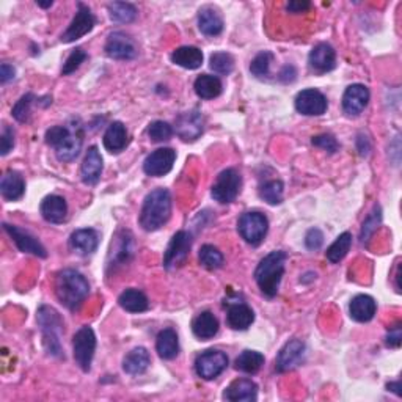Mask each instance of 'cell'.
Masks as SVG:
<instances>
[{"mask_svg": "<svg viewBox=\"0 0 402 402\" xmlns=\"http://www.w3.org/2000/svg\"><path fill=\"white\" fill-rule=\"evenodd\" d=\"M55 294L63 306L77 310L90 294V285L84 275L74 269H65L57 275Z\"/></svg>", "mask_w": 402, "mask_h": 402, "instance_id": "cell-1", "label": "cell"}, {"mask_svg": "<svg viewBox=\"0 0 402 402\" xmlns=\"http://www.w3.org/2000/svg\"><path fill=\"white\" fill-rule=\"evenodd\" d=\"M172 216V195L167 188L159 187L149 192L140 211V226L144 231H157Z\"/></svg>", "mask_w": 402, "mask_h": 402, "instance_id": "cell-2", "label": "cell"}, {"mask_svg": "<svg viewBox=\"0 0 402 402\" xmlns=\"http://www.w3.org/2000/svg\"><path fill=\"white\" fill-rule=\"evenodd\" d=\"M286 253L283 250H275L264 256L255 270V280L261 292L267 297H275L278 294L280 283L285 274Z\"/></svg>", "mask_w": 402, "mask_h": 402, "instance_id": "cell-3", "label": "cell"}, {"mask_svg": "<svg viewBox=\"0 0 402 402\" xmlns=\"http://www.w3.org/2000/svg\"><path fill=\"white\" fill-rule=\"evenodd\" d=\"M38 325H40L43 333V344L46 348L47 354L52 357H63L61 344H60V333L63 330V320L60 314L54 310L52 306L43 305L38 310Z\"/></svg>", "mask_w": 402, "mask_h": 402, "instance_id": "cell-4", "label": "cell"}, {"mask_svg": "<svg viewBox=\"0 0 402 402\" xmlns=\"http://www.w3.org/2000/svg\"><path fill=\"white\" fill-rule=\"evenodd\" d=\"M241 187V173H239L236 168H226L217 176V181L214 182L211 195L220 204H230L237 198Z\"/></svg>", "mask_w": 402, "mask_h": 402, "instance_id": "cell-5", "label": "cell"}, {"mask_svg": "<svg viewBox=\"0 0 402 402\" xmlns=\"http://www.w3.org/2000/svg\"><path fill=\"white\" fill-rule=\"evenodd\" d=\"M94 350H96V335L91 327H82L74 335L73 341V352H74V360L79 364V368L88 373L91 369Z\"/></svg>", "mask_w": 402, "mask_h": 402, "instance_id": "cell-6", "label": "cell"}, {"mask_svg": "<svg viewBox=\"0 0 402 402\" xmlns=\"http://www.w3.org/2000/svg\"><path fill=\"white\" fill-rule=\"evenodd\" d=\"M237 230L245 242L260 245L269 231V220L261 212H245L239 218Z\"/></svg>", "mask_w": 402, "mask_h": 402, "instance_id": "cell-7", "label": "cell"}, {"mask_svg": "<svg viewBox=\"0 0 402 402\" xmlns=\"http://www.w3.org/2000/svg\"><path fill=\"white\" fill-rule=\"evenodd\" d=\"M228 366V357L225 352L217 349H209L200 354L195 360V371L204 380H212Z\"/></svg>", "mask_w": 402, "mask_h": 402, "instance_id": "cell-8", "label": "cell"}, {"mask_svg": "<svg viewBox=\"0 0 402 402\" xmlns=\"http://www.w3.org/2000/svg\"><path fill=\"white\" fill-rule=\"evenodd\" d=\"M192 248V234L187 231H178L172 237L163 255V267L172 270L181 267L186 262L188 251Z\"/></svg>", "mask_w": 402, "mask_h": 402, "instance_id": "cell-9", "label": "cell"}, {"mask_svg": "<svg viewBox=\"0 0 402 402\" xmlns=\"http://www.w3.org/2000/svg\"><path fill=\"white\" fill-rule=\"evenodd\" d=\"M96 25V17L93 16L91 10L88 8L85 3H77V13H75L74 19L69 24V27L66 29L65 34L61 35V43H74L84 38L87 34L94 29Z\"/></svg>", "mask_w": 402, "mask_h": 402, "instance_id": "cell-10", "label": "cell"}, {"mask_svg": "<svg viewBox=\"0 0 402 402\" xmlns=\"http://www.w3.org/2000/svg\"><path fill=\"white\" fill-rule=\"evenodd\" d=\"M176 134L179 135L184 142H195L200 135L203 134L204 129V118L201 115V112L193 109L182 112L181 115L176 118L174 123Z\"/></svg>", "mask_w": 402, "mask_h": 402, "instance_id": "cell-11", "label": "cell"}, {"mask_svg": "<svg viewBox=\"0 0 402 402\" xmlns=\"http://www.w3.org/2000/svg\"><path fill=\"white\" fill-rule=\"evenodd\" d=\"M327 98L316 88H306L295 96V109L306 117H320L327 112Z\"/></svg>", "mask_w": 402, "mask_h": 402, "instance_id": "cell-12", "label": "cell"}, {"mask_svg": "<svg viewBox=\"0 0 402 402\" xmlns=\"http://www.w3.org/2000/svg\"><path fill=\"white\" fill-rule=\"evenodd\" d=\"M305 343L300 341V339L288 341L278 352V355H276V371L278 373H288V371L299 368L305 360Z\"/></svg>", "mask_w": 402, "mask_h": 402, "instance_id": "cell-13", "label": "cell"}, {"mask_svg": "<svg viewBox=\"0 0 402 402\" xmlns=\"http://www.w3.org/2000/svg\"><path fill=\"white\" fill-rule=\"evenodd\" d=\"M176 161V151L172 148H159L151 153L143 162V172L148 176L161 178L172 172Z\"/></svg>", "mask_w": 402, "mask_h": 402, "instance_id": "cell-14", "label": "cell"}, {"mask_svg": "<svg viewBox=\"0 0 402 402\" xmlns=\"http://www.w3.org/2000/svg\"><path fill=\"white\" fill-rule=\"evenodd\" d=\"M105 54L113 60H132L135 59L138 50L135 41L123 31H113L105 43Z\"/></svg>", "mask_w": 402, "mask_h": 402, "instance_id": "cell-15", "label": "cell"}, {"mask_svg": "<svg viewBox=\"0 0 402 402\" xmlns=\"http://www.w3.org/2000/svg\"><path fill=\"white\" fill-rule=\"evenodd\" d=\"M3 228L6 232H8L10 237L13 239V242L16 244V247L21 250L22 253H30L38 258L47 256V251L43 247V244L38 241L34 234H30L29 231L19 228V226L16 225H8V223H3Z\"/></svg>", "mask_w": 402, "mask_h": 402, "instance_id": "cell-16", "label": "cell"}, {"mask_svg": "<svg viewBox=\"0 0 402 402\" xmlns=\"http://www.w3.org/2000/svg\"><path fill=\"white\" fill-rule=\"evenodd\" d=\"M369 103V90L368 87L362 84H354L345 88L343 94V112L345 115L354 118L362 115L363 110Z\"/></svg>", "mask_w": 402, "mask_h": 402, "instance_id": "cell-17", "label": "cell"}, {"mask_svg": "<svg viewBox=\"0 0 402 402\" xmlns=\"http://www.w3.org/2000/svg\"><path fill=\"white\" fill-rule=\"evenodd\" d=\"M308 63L318 73H329L336 66V52L330 44L319 43L308 55Z\"/></svg>", "mask_w": 402, "mask_h": 402, "instance_id": "cell-18", "label": "cell"}, {"mask_svg": "<svg viewBox=\"0 0 402 402\" xmlns=\"http://www.w3.org/2000/svg\"><path fill=\"white\" fill-rule=\"evenodd\" d=\"M103 156H100L98 147H90L85 154V159L82 162L80 176L82 181L88 186H94L100 179L103 174Z\"/></svg>", "mask_w": 402, "mask_h": 402, "instance_id": "cell-19", "label": "cell"}, {"mask_svg": "<svg viewBox=\"0 0 402 402\" xmlns=\"http://www.w3.org/2000/svg\"><path fill=\"white\" fill-rule=\"evenodd\" d=\"M69 245L71 248L82 256L91 255L96 251L99 245V234L96 230L93 228H82L74 231L71 237H69Z\"/></svg>", "mask_w": 402, "mask_h": 402, "instance_id": "cell-20", "label": "cell"}, {"mask_svg": "<svg viewBox=\"0 0 402 402\" xmlns=\"http://www.w3.org/2000/svg\"><path fill=\"white\" fill-rule=\"evenodd\" d=\"M223 398L231 402H255L258 399V385L251 379H237L225 389Z\"/></svg>", "mask_w": 402, "mask_h": 402, "instance_id": "cell-21", "label": "cell"}, {"mask_svg": "<svg viewBox=\"0 0 402 402\" xmlns=\"http://www.w3.org/2000/svg\"><path fill=\"white\" fill-rule=\"evenodd\" d=\"M198 27L206 36H217L223 31V19L216 6L206 5L198 11Z\"/></svg>", "mask_w": 402, "mask_h": 402, "instance_id": "cell-22", "label": "cell"}, {"mask_svg": "<svg viewBox=\"0 0 402 402\" xmlns=\"http://www.w3.org/2000/svg\"><path fill=\"white\" fill-rule=\"evenodd\" d=\"M40 211L43 218L47 220L49 223H61L66 220L68 204L65 198L59 197V195H47L41 201Z\"/></svg>", "mask_w": 402, "mask_h": 402, "instance_id": "cell-23", "label": "cell"}, {"mask_svg": "<svg viewBox=\"0 0 402 402\" xmlns=\"http://www.w3.org/2000/svg\"><path fill=\"white\" fill-rule=\"evenodd\" d=\"M104 147L112 154H118L128 147L129 143V135H128V129L121 121H113L109 128H107L105 134H104Z\"/></svg>", "mask_w": 402, "mask_h": 402, "instance_id": "cell-24", "label": "cell"}, {"mask_svg": "<svg viewBox=\"0 0 402 402\" xmlns=\"http://www.w3.org/2000/svg\"><path fill=\"white\" fill-rule=\"evenodd\" d=\"M255 313L251 308L244 304V302H236L228 306V313H226V322L234 330H247L248 327L253 324Z\"/></svg>", "mask_w": 402, "mask_h": 402, "instance_id": "cell-25", "label": "cell"}, {"mask_svg": "<svg viewBox=\"0 0 402 402\" xmlns=\"http://www.w3.org/2000/svg\"><path fill=\"white\" fill-rule=\"evenodd\" d=\"M377 304L375 300L366 294L355 295L349 305L350 318L357 322H369L375 316Z\"/></svg>", "mask_w": 402, "mask_h": 402, "instance_id": "cell-26", "label": "cell"}, {"mask_svg": "<svg viewBox=\"0 0 402 402\" xmlns=\"http://www.w3.org/2000/svg\"><path fill=\"white\" fill-rule=\"evenodd\" d=\"M25 192V181L22 174L15 170H10L2 176L0 181V193L6 201H17L22 198Z\"/></svg>", "mask_w": 402, "mask_h": 402, "instance_id": "cell-27", "label": "cell"}, {"mask_svg": "<svg viewBox=\"0 0 402 402\" xmlns=\"http://www.w3.org/2000/svg\"><path fill=\"white\" fill-rule=\"evenodd\" d=\"M192 332L201 341H207L218 333V319L211 311L200 313L192 320Z\"/></svg>", "mask_w": 402, "mask_h": 402, "instance_id": "cell-28", "label": "cell"}, {"mask_svg": "<svg viewBox=\"0 0 402 402\" xmlns=\"http://www.w3.org/2000/svg\"><path fill=\"white\" fill-rule=\"evenodd\" d=\"M156 350L163 360H173L179 354V339L173 329H165L157 335Z\"/></svg>", "mask_w": 402, "mask_h": 402, "instance_id": "cell-29", "label": "cell"}, {"mask_svg": "<svg viewBox=\"0 0 402 402\" xmlns=\"http://www.w3.org/2000/svg\"><path fill=\"white\" fill-rule=\"evenodd\" d=\"M151 363V357L148 350L144 348H135L132 349L123 360V369L124 373L131 375H140L148 369Z\"/></svg>", "mask_w": 402, "mask_h": 402, "instance_id": "cell-30", "label": "cell"}, {"mask_svg": "<svg viewBox=\"0 0 402 402\" xmlns=\"http://www.w3.org/2000/svg\"><path fill=\"white\" fill-rule=\"evenodd\" d=\"M172 61L184 69H198L203 65V52L195 46H182L172 54Z\"/></svg>", "mask_w": 402, "mask_h": 402, "instance_id": "cell-31", "label": "cell"}, {"mask_svg": "<svg viewBox=\"0 0 402 402\" xmlns=\"http://www.w3.org/2000/svg\"><path fill=\"white\" fill-rule=\"evenodd\" d=\"M82 149V134L80 131H73L69 132V135L63 140L59 147L55 148L57 159L60 162H71L75 157L79 156Z\"/></svg>", "mask_w": 402, "mask_h": 402, "instance_id": "cell-32", "label": "cell"}, {"mask_svg": "<svg viewBox=\"0 0 402 402\" xmlns=\"http://www.w3.org/2000/svg\"><path fill=\"white\" fill-rule=\"evenodd\" d=\"M118 304L123 308V310H126L128 313H143L149 308V302L147 295L134 288L126 289L124 292L119 294Z\"/></svg>", "mask_w": 402, "mask_h": 402, "instance_id": "cell-33", "label": "cell"}, {"mask_svg": "<svg viewBox=\"0 0 402 402\" xmlns=\"http://www.w3.org/2000/svg\"><path fill=\"white\" fill-rule=\"evenodd\" d=\"M193 88L195 93H197L201 99H214L222 94L223 85L222 80H220L217 75L201 74L200 77H197V80H195Z\"/></svg>", "mask_w": 402, "mask_h": 402, "instance_id": "cell-34", "label": "cell"}, {"mask_svg": "<svg viewBox=\"0 0 402 402\" xmlns=\"http://www.w3.org/2000/svg\"><path fill=\"white\" fill-rule=\"evenodd\" d=\"M264 355L256 350H244L236 358V368L245 374H256L262 368Z\"/></svg>", "mask_w": 402, "mask_h": 402, "instance_id": "cell-35", "label": "cell"}, {"mask_svg": "<svg viewBox=\"0 0 402 402\" xmlns=\"http://www.w3.org/2000/svg\"><path fill=\"white\" fill-rule=\"evenodd\" d=\"M107 8H109V16L112 21L121 24H129L132 21H135V17L138 15L135 6L128 2H113L109 3Z\"/></svg>", "mask_w": 402, "mask_h": 402, "instance_id": "cell-36", "label": "cell"}, {"mask_svg": "<svg viewBox=\"0 0 402 402\" xmlns=\"http://www.w3.org/2000/svg\"><path fill=\"white\" fill-rule=\"evenodd\" d=\"M352 245V234L350 232H343L341 236L336 237V241L333 242L329 250H327V260H329L332 264H336L341 260H344L345 255L349 253Z\"/></svg>", "mask_w": 402, "mask_h": 402, "instance_id": "cell-37", "label": "cell"}, {"mask_svg": "<svg viewBox=\"0 0 402 402\" xmlns=\"http://www.w3.org/2000/svg\"><path fill=\"white\" fill-rule=\"evenodd\" d=\"M200 264L207 270H217L223 266V255L214 245L206 244L200 248Z\"/></svg>", "mask_w": 402, "mask_h": 402, "instance_id": "cell-38", "label": "cell"}, {"mask_svg": "<svg viewBox=\"0 0 402 402\" xmlns=\"http://www.w3.org/2000/svg\"><path fill=\"white\" fill-rule=\"evenodd\" d=\"M283 182L278 179L267 181L266 184H262L260 188V197L266 201L267 204H280L283 201Z\"/></svg>", "mask_w": 402, "mask_h": 402, "instance_id": "cell-39", "label": "cell"}, {"mask_svg": "<svg viewBox=\"0 0 402 402\" xmlns=\"http://www.w3.org/2000/svg\"><path fill=\"white\" fill-rule=\"evenodd\" d=\"M274 61V54L269 52V50H264V52L258 54L253 60H251L250 71L255 77H267L270 74V65Z\"/></svg>", "mask_w": 402, "mask_h": 402, "instance_id": "cell-40", "label": "cell"}, {"mask_svg": "<svg viewBox=\"0 0 402 402\" xmlns=\"http://www.w3.org/2000/svg\"><path fill=\"white\" fill-rule=\"evenodd\" d=\"M209 66L214 73L220 75H228L234 69V59L228 52H216L211 55Z\"/></svg>", "mask_w": 402, "mask_h": 402, "instance_id": "cell-41", "label": "cell"}, {"mask_svg": "<svg viewBox=\"0 0 402 402\" xmlns=\"http://www.w3.org/2000/svg\"><path fill=\"white\" fill-rule=\"evenodd\" d=\"M380 222H382V209H380V206H375L373 212L369 214L368 218L364 220V223H363V228L360 232V239L363 244H366L369 241L371 236H373L377 231V228H379Z\"/></svg>", "mask_w": 402, "mask_h": 402, "instance_id": "cell-42", "label": "cell"}, {"mask_svg": "<svg viewBox=\"0 0 402 402\" xmlns=\"http://www.w3.org/2000/svg\"><path fill=\"white\" fill-rule=\"evenodd\" d=\"M34 100H36V96L34 93H27L24 94V96L17 100L13 107V117L15 119H17L19 123H25L27 119L30 118V110H31V104H34Z\"/></svg>", "mask_w": 402, "mask_h": 402, "instance_id": "cell-43", "label": "cell"}, {"mask_svg": "<svg viewBox=\"0 0 402 402\" xmlns=\"http://www.w3.org/2000/svg\"><path fill=\"white\" fill-rule=\"evenodd\" d=\"M148 137L151 142L161 143L170 140L173 135V128L167 121H153L148 126Z\"/></svg>", "mask_w": 402, "mask_h": 402, "instance_id": "cell-44", "label": "cell"}, {"mask_svg": "<svg viewBox=\"0 0 402 402\" xmlns=\"http://www.w3.org/2000/svg\"><path fill=\"white\" fill-rule=\"evenodd\" d=\"M88 59V55L87 52L82 47H75L71 54H69V57L66 59L65 61V65H63L61 68V74L63 75H68V74H71L74 73L75 69H79L82 63H84L85 60Z\"/></svg>", "mask_w": 402, "mask_h": 402, "instance_id": "cell-45", "label": "cell"}, {"mask_svg": "<svg viewBox=\"0 0 402 402\" xmlns=\"http://www.w3.org/2000/svg\"><path fill=\"white\" fill-rule=\"evenodd\" d=\"M69 132H71V129L66 128V126H54V128L47 129L44 138H46V143L49 147L57 148L69 135Z\"/></svg>", "mask_w": 402, "mask_h": 402, "instance_id": "cell-46", "label": "cell"}, {"mask_svg": "<svg viewBox=\"0 0 402 402\" xmlns=\"http://www.w3.org/2000/svg\"><path fill=\"white\" fill-rule=\"evenodd\" d=\"M311 143L314 144V147H318L320 149H324L327 151V153H330V154H335L336 151L339 149V144L336 142V138L330 135V134H322V135H318V137H314Z\"/></svg>", "mask_w": 402, "mask_h": 402, "instance_id": "cell-47", "label": "cell"}, {"mask_svg": "<svg viewBox=\"0 0 402 402\" xmlns=\"http://www.w3.org/2000/svg\"><path fill=\"white\" fill-rule=\"evenodd\" d=\"M13 148H15V131L5 124L2 137H0V154L6 156Z\"/></svg>", "mask_w": 402, "mask_h": 402, "instance_id": "cell-48", "label": "cell"}, {"mask_svg": "<svg viewBox=\"0 0 402 402\" xmlns=\"http://www.w3.org/2000/svg\"><path fill=\"white\" fill-rule=\"evenodd\" d=\"M324 244V234L319 228H311L305 236V245L308 250H319Z\"/></svg>", "mask_w": 402, "mask_h": 402, "instance_id": "cell-49", "label": "cell"}, {"mask_svg": "<svg viewBox=\"0 0 402 402\" xmlns=\"http://www.w3.org/2000/svg\"><path fill=\"white\" fill-rule=\"evenodd\" d=\"M401 343H402V327L399 322L393 327H389V330L387 333V338H385V344L388 345V348L398 349Z\"/></svg>", "mask_w": 402, "mask_h": 402, "instance_id": "cell-50", "label": "cell"}, {"mask_svg": "<svg viewBox=\"0 0 402 402\" xmlns=\"http://www.w3.org/2000/svg\"><path fill=\"white\" fill-rule=\"evenodd\" d=\"M311 8V3L308 0H292L286 5V11L292 13V15H300V13H305Z\"/></svg>", "mask_w": 402, "mask_h": 402, "instance_id": "cell-51", "label": "cell"}, {"mask_svg": "<svg viewBox=\"0 0 402 402\" xmlns=\"http://www.w3.org/2000/svg\"><path fill=\"white\" fill-rule=\"evenodd\" d=\"M16 75V69L10 63H2V66H0V82L2 84H6V82H10L15 79Z\"/></svg>", "mask_w": 402, "mask_h": 402, "instance_id": "cell-52", "label": "cell"}, {"mask_svg": "<svg viewBox=\"0 0 402 402\" xmlns=\"http://www.w3.org/2000/svg\"><path fill=\"white\" fill-rule=\"evenodd\" d=\"M278 79L281 80V82H292L294 79H295V69H294V66H285L283 68V71L280 73V75H278Z\"/></svg>", "mask_w": 402, "mask_h": 402, "instance_id": "cell-53", "label": "cell"}, {"mask_svg": "<svg viewBox=\"0 0 402 402\" xmlns=\"http://www.w3.org/2000/svg\"><path fill=\"white\" fill-rule=\"evenodd\" d=\"M358 151H360V154L362 156H368L369 153V149H371V144H369V140H368V137H363V135H358Z\"/></svg>", "mask_w": 402, "mask_h": 402, "instance_id": "cell-54", "label": "cell"}, {"mask_svg": "<svg viewBox=\"0 0 402 402\" xmlns=\"http://www.w3.org/2000/svg\"><path fill=\"white\" fill-rule=\"evenodd\" d=\"M387 388L389 389V392H393V393H396L398 396H401V382H392V383H388L387 385Z\"/></svg>", "mask_w": 402, "mask_h": 402, "instance_id": "cell-55", "label": "cell"}, {"mask_svg": "<svg viewBox=\"0 0 402 402\" xmlns=\"http://www.w3.org/2000/svg\"><path fill=\"white\" fill-rule=\"evenodd\" d=\"M52 0H49V2H36L38 6H41V8H49V6H52Z\"/></svg>", "mask_w": 402, "mask_h": 402, "instance_id": "cell-56", "label": "cell"}]
</instances>
